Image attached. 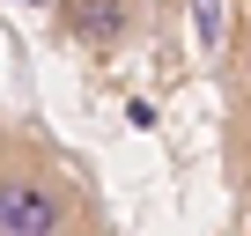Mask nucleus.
I'll use <instances>...</instances> for the list:
<instances>
[{
    "label": "nucleus",
    "mask_w": 251,
    "mask_h": 236,
    "mask_svg": "<svg viewBox=\"0 0 251 236\" xmlns=\"http://www.w3.org/2000/svg\"><path fill=\"white\" fill-rule=\"evenodd\" d=\"M192 23H200V37H207V45L222 37V8H214V0H192Z\"/></svg>",
    "instance_id": "3"
},
{
    "label": "nucleus",
    "mask_w": 251,
    "mask_h": 236,
    "mask_svg": "<svg viewBox=\"0 0 251 236\" xmlns=\"http://www.w3.org/2000/svg\"><path fill=\"white\" fill-rule=\"evenodd\" d=\"M74 207L45 170H0V236H67Z\"/></svg>",
    "instance_id": "1"
},
{
    "label": "nucleus",
    "mask_w": 251,
    "mask_h": 236,
    "mask_svg": "<svg viewBox=\"0 0 251 236\" xmlns=\"http://www.w3.org/2000/svg\"><path fill=\"white\" fill-rule=\"evenodd\" d=\"M52 8H59L67 37L89 45V52H111V45H126V30H133V0H52Z\"/></svg>",
    "instance_id": "2"
}]
</instances>
